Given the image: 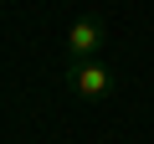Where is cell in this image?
<instances>
[{
	"mask_svg": "<svg viewBox=\"0 0 154 144\" xmlns=\"http://www.w3.org/2000/svg\"><path fill=\"white\" fill-rule=\"evenodd\" d=\"M72 93L77 98H88V103H103L113 93V72L93 57V62H72Z\"/></svg>",
	"mask_w": 154,
	"mask_h": 144,
	"instance_id": "7a4b0ae2",
	"label": "cell"
},
{
	"mask_svg": "<svg viewBox=\"0 0 154 144\" xmlns=\"http://www.w3.org/2000/svg\"><path fill=\"white\" fill-rule=\"evenodd\" d=\"M103 41H108L103 16H77V21L67 26V57H72V62H93V57L103 52Z\"/></svg>",
	"mask_w": 154,
	"mask_h": 144,
	"instance_id": "6da1fadb",
	"label": "cell"
}]
</instances>
